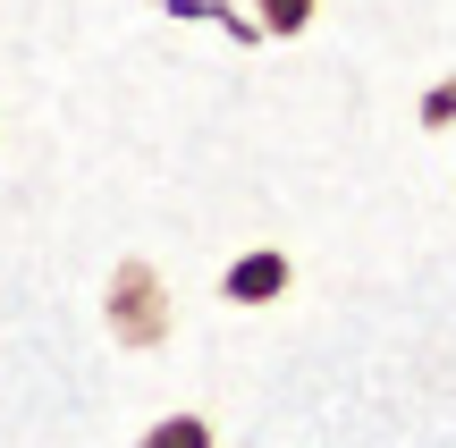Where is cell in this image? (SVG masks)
<instances>
[{
  "label": "cell",
  "mask_w": 456,
  "mask_h": 448,
  "mask_svg": "<svg viewBox=\"0 0 456 448\" xmlns=\"http://www.w3.org/2000/svg\"><path fill=\"white\" fill-rule=\"evenodd\" d=\"M102 322H110L118 347H161V338L178 330V297H169V280L144 254H127V263L102 280Z\"/></svg>",
  "instance_id": "6da1fadb"
},
{
  "label": "cell",
  "mask_w": 456,
  "mask_h": 448,
  "mask_svg": "<svg viewBox=\"0 0 456 448\" xmlns=\"http://www.w3.org/2000/svg\"><path fill=\"white\" fill-rule=\"evenodd\" d=\"M288 288H296V263L279 246H254V254H237V263L220 271V297L228 305H279Z\"/></svg>",
  "instance_id": "7a4b0ae2"
},
{
  "label": "cell",
  "mask_w": 456,
  "mask_h": 448,
  "mask_svg": "<svg viewBox=\"0 0 456 448\" xmlns=\"http://www.w3.org/2000/svg\"><path fill=\"white\" fill-rule=\"evenodd\" d=\"M313 17H322V0H254V26L271 34V43H288V34H305Z\"/></svg>",
  "instance_id": "3957f363"
},
{
  "label": "cell",
  "mask_w": 456,
  "mask_h": 448,
  "mask_svg": "<svg viewBox=\"0 0 456 448\" xmlns=\"http://www.w3.org/2000/svg\"><path fill=\"white\" fill-rule=\"evenodd\" d=\"M135 448H212V423L203 415H161V423H144Z\"/></svg>",
  "instance_id": "277c9868"
},
{
  "label": "cell",
  "mask_w": 456,
  "mask_h": 448,
  "mask_svg": "<svg viewBox=\"0 0 456 448\" xmlns=\"http://www.w3.org/2000/svg\"><path fill=\"white\" fill-rule=\"evenodd\" d=\"M423 127H456V77H440L423 94Z\"/></svg>",
  "instance_id": "5b68a950"
}]
</instances>
